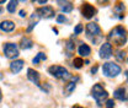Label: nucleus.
<instances>
[{"label":"nucleus","mask_w":128,"mask_h":108,"mask_svg":"<svg viewBox=\"0 0 128 108\" xmlns=\"http://www.w3.org/2000/svg\"><path fill=\"white\" fill-rule=\"evenodd\" d=\"M108 38L113 42V44L116 46H123L127 42V31L123 26H117L114 27L111 32Z\"/></svg>","instance_id":"obj_1"},{"label":"nucleus","mask_w":128,"mask_h":108,"mask_svg":"<svg viewBox=\"0 0 128 108\" xmlns=\"http://www.w3.org/2000/svg\"><path fill=\"white\" fill-rule=\"evenodd\" d=\"M91 95H92V97L95 98V101L97 102L98 106H102V105L107 101V97H108V93L104 89V86H102L101 84L94 85V87H92V90H91Z\"/></svg>","instance_id":"obj_2"},{"label":"nucleus","mask_w":128,"mask_h":108,"mask_svg":"<svg viewBox=\"0 0 128 108\" xmlns=\"http://www.w3.org/2000/svg\"><path fill=\"white\" fill-rule=\"evenodd\" d=\"M49 74L56 79H60V80H68L70 77V74L69 71L64 68V66H60V65H52L49 69H48Z\"/></svg>","instance_id":"obj_3"},{"label":"nucleus","mask_w":128,"mask_h":108,"mask_svg":"<svg viewBox=\"0 0 128 108\" xmlns=\"http://www.w3.org/2000/svg\"><path fill=\"white\" fill-rule=\"evenodd\" d=\"M102 71H104V75L107 77H116L117 75L121 74L122 69L120 65L114 64V63H105L104 66H102Z\"/></svg>","instance_id":"obj_4"},{"label":"nucleus","mask_w":128,"mask_h":108,"mask_svg":"<svg viewBox=\"0 0 128 108\" xmlns=\"http://www.w3.org/2000/svg\"><path fill=\"white\" fill-rule=\"evenodd\" d=\"M2 50H4L5 57L9 58V59H15V58L18 57V54H20L18 47H17V44H15V43H5Z\"/></svg>","instance_id":"obj_5"},{"label":"nucleus","mask_w":128,"mask_h":108,"mask_svg":"<svg viewBox=\"0 0 128 108\" xmlns=\"http://www.w3.org/2000/svg\"><path fill=\"white\" fill-rule=\"evenodd\" d=\"M85 31H86V36L89 38H92V39H94V37H96V36H101V28H100V26L94 23V22L88 23L86 27H85Z\"/></svg>","instance_id":"obj_6"},{"label":"nucleus","mask_w":128,"mask_h":108,"mask_svg":"<svg viewBox=\"0 0 128 108\" xmlns=\"http://www.w3.org/2000/svg\"><path fill=\"white\" fill-rule=\"evenodd\" d=\"M36 15L38 17H43V18H52V17H54L56 12L52 6H43V7H40L36 10Z\"/></svg>","instance_id":"obj_7"},{"label":"nucleus","mask_w":128,"mask_h":108,"mask_svg":"<svg viewBox=\"0 0 128 108\" xmlns=\"http://www.w3.org/2000/svg\"><path fill=\"white\" fill-rule=\"evenodd\" d=\"M96 12H97L96 9L92 5H90L89 2H85V4L82 5V7H81V14H82V16H84L85 18H91V17H94Z\"/></svg>","instance_id":"obj_8"},{"label":"nucleus","mask_w":128,"mask_h":108,"mask_svg":"<svg viewBox=\"0 0 128 108\" xmlns=\"http://www.w3.org/2000/svg\"><path fill=\"white\" fill-rule=\"evenodd\" d=\"M100 57L102 59H108L112 57V44L110 43H104L100 48Z\"/></svg>","instance_id":"obj_9"},{"label":"nucleus","mask_w":128,"mask_h":108,"mask_svg":"<svg viewBox=\"0 0 128 108\" xmlns=\"http://www.w3.org/2000/svg\"><path fill=\"white\" fill-rule=\"evenodd\" d=\"M0 30L2 32H12L15 30V22L10 20H5L0 23Z\"/></svg>","instance_id":"obj_10"},{"label":"nucleus","mask_w":128,"mask_h":108,"mask_svg":"<svg viewBox=\"0 0 128 108\" xmlns=\"http://www.w3.org/2000/svg\"><path fill=\"white\" fill-rule=\"evenodd\" d=\"M27 79L33 82V84H36V85H40V74L36 71V70H33V69H27Z\"/></svg>","instance_id":"obj_11"},{"label":"nucleus","mask_w":128,"mask_h":108,"mask_svg":"<svg viewBox=\"0 0 128 108\" xmlns=\"http://www.w3.org/2000/svg\"><path fill=\"white\" fill-rule=\"evenodd\" d=\"M113 97L120 100V101H123V102H127V90L123 89V87H120L117 89L114 92H113Z\"/></svg>","instance_id":"obj_12"},{"label":"nucleus","mask_w":128,"mask_h":108,"mask_svg":"<svg viewBox=\"0 0 128 108\" xmlns=\"http://www.w3.org/2000/svg\"><path fill=\"white\" fill-rule=\"evenodd\" d=\"M24 64H25V62H24V60H21V59L15 60V62H12L11 64H10V70H11L14 74H18V73L22 70Z\"/></svg>","instance_id":"obj_13"},{"label":"nucleus","mask_w":128,"mask_h":108,"mask_svg":"<svg viewBox=\"0 0 128 108\" xmlns=\"http://www.w3.org/2000/svg\"><path fill=\"white\" fill-rule=\"evenodd\" d=\"M78 53L80 54V57H89L91 54V48L88 46V44H81L78 49Z\"/></svg>","instance_id":"obj_14"},{"label":"nucleus","mask_w":128,"mask_h":108,"mask_svg":"<svg viewBox=\"0 0 128 108\" xmlns=\"http://www.w3.org/2000/svg\"><path fill=\"white\" fill-rule=\"evenodd\" d=\"M32 46H33L32 39L27 38V37H24L21 39V42H20V48L21 49H30V48H32Z\"/></svg>","instance_id":"obj_15"},{"label":"nucleus","mask_w":128,"mask_h":108,"mask_svg":"<svg viewBox=\"0 0 128 108\" xmlns=\"http://www.w3.org/2000/svg\"><path fill=\"white\" fill-rule=\"evenodd\" d=\"M59 4H63L60 7H62V11L63 12H70L72 10H73V7H74V5L70 2V1H64V2H62V1H58Z\"/></svg>","instance_id":"obj_16"},{"label":"nucleus","mask_w":128,"mask_h":108,"mask_svg":"<svg viewBox=\"0 0 128 108\" xmlns=\"http://www.w3.org/2000/svg\"><path fill=\"white\" fill-rule=\"evenodd\" d=\"M74 50H75V44H74L72 41H68V42L65 43V52H66V55H68V57L72 55V54L74 53Z\"/></svg>","instance_id":"obj_17"},{"label":"nucleus","mask_w":128,"mask_h":108,"mask_svg":"<svg viewBox=\"0 0 128 108\" xmlns=\"http://www.w3.org/2000/svg\"><path fill=\"white\" fill-rule=\"evenodd\" d=\"M75 87H76L75 81H72V82H68V84H66V86H65V89H64V90H65L66 95H70V93L75 90Z\"/></svg>","instance_id":"obj_18"},{"label":"nucleus","mask_w":128,"mask_h":108,"mask_svg":"<svg viewBox=\"0 0 128 108\" xmlns=\"http://www.w3.org/2000/svg\"><path fill=\"white\" fill-rule=\"evenodd\" d=\"M116 58L118 62H126V58H127V52L126 50H118L117 54H116Z\"/></svg>","instance_id":"obj_19"},{"label":"nucleus","mask_w":128,"mask_h":108,"mask_svg":"<svg viewBox=\"0 0 128 108\" xmlns=\"http://www.w3.org/2000/svg\"><path fill=\"white\" fill-rule=\"evenodd\" d=\"M46 59H47L46 54L41 52V53H38V54H37V55H36V57L33 58V60H32V63H33V64H38V63L41 62V60H46Z\"/></svg>","instance_id":"obj_20"},{"label":"nucleus","mask_w":128,"mask_h":108,"mask_svg":"<svg viewBox=\"0 0 128 108\" xmlns=\"http://www.w3.org/2000/svg\"><path fill=\"white\" fill-rule=\"evenodd\" d=\"M16 6H17V1L12 0V1H9V4H8L6 9H8V11H9V12H11V14H12V12H15Z\"/></svg>","instance_id":"obj_21"},{"label":"nucleus","mask_w":128,"mask_h":108,"mask_svg":"<svg viewBox=\"0 0 128 108\" xmlns=\"http://www.w3.org/2000/svg\"><path fill=\"white\" fill-rule=\"evenodd\" d=\"M73 65H74V68L80 69V68L84 65V60H82L81 58H74V60H73Z\"/></svg>","instance_id":"obj_22"},{"label":"nucleus","mask_w":128,"mask_h":108,"mask_svg":"<svg viewBox=\"0 0 128 108\" xmlns=\"http://www.w3.org/2000/svg\"><path fill=\"white\" fill-rule=\"evenodd\" d=\"M82 31H84V26L82 25H76V27L74 28V33L75 34H80Z\"/></svg>","instance_id":"obj_23"},{"label":"nucleus","mask_w":128,"mask_h":108,"mask_svg":"<svg viewBox=\"0 0 128 108\" xmlns=\"http://www.w3.org/2000/svg\"><path fill=\"white\" fill-rule=\"evenodd\" d=\"M105 105H106V108H114V102H113V100H107Z\"/></svg>","instance_id":"obj_24"},{"label":"nucleus","mask_w":128,"mask_h":108,"mask_svg":"<svg viewBox=\"0 0 128 108\" xmlns=\"http://www.w3.org/2000/svg\"><path fill=\"white\" fill-rule=\"evenodd\" d=\"M66 21V17L64 15H58L57 16V22H59V23H62V22H65Z\"/></svg>","instance_id":"obj_25"},{"label":"nucleus","mask_w":128,"mask_h":108,"mask_svg":"<svg viewBox=\"0 0 128 108\" xmlns=\"http://www.w3.org/2000/svg\"><path fill=\"white\" fill-rule=\"evenodd\" d=\"M25 15H26V11H25V10H21V11H20V16H21V17H25Z\"/></svg>","instance_id":"obj_26"},{"label":"nucleus","mask_w":128,"mask_h":108,"mask_svg":"<svg viewBox=\"0 0 128 108\" xmlns=\"http://www.w3.org/2000/svg\"><path fill=\"white\" fill-rule=\"evenodd\" d=\"M96 71H97V66H94V68L91 69V73H92V74H95Z\"/></svg>","instance_id":"obj_27"},{"label":"nucleus","mask_w":128,"mask_h":108,"mask_svg":"<svg viewBox=\"0 0 128 108\" xmlns=\"http://www.w3.org/2000/svg\"><path fill=\"white\" fill-rule=\"evenodd\" d=\"M46 2H47L46 0H40V1H38V4H46Z\"/></svg>","instance_id":"obj_28"},{"label":"nucleus","mask_w":128,"mask_h":108,"mask_svg":"<svg viewBox=\"0 0 128 108\" xmlns=\"http://www.w3.org/2000/svg\"><path fill=\"white\" fill-rule=\"evenodd\" d=\"M1 100H2V93H1V90H0V102H1Z\"/></svg>","instance_id":"obj_29"},{"label":"nucleus","mask_w":128,"mask_h":108,"mask_svg":"<svg viewBox=\"0 0 128 108\" xmlns=\"http://www.w3.org/2000/svg\"><path fill=\"white\" fill-rule=\"evenodd\" d=\"M53 32H54V33L57 34V33H58V30H57V28H53Z\"/></svg>","instance_id":"obj_30"},{"label":"nucleus","mask_w":128,"mask_h":108,"mask_svg":"<svg viewBox=\"0 0 128 108\" xmlns=\"http://www.w3.org/2000/svg\"><path fill=\"white\" fill-rule=\"evenodd\" d=\"M4 2H5L4 0H0V4H4Z\"/></svg>","instance_id":"obj_31"},{"label":"nucleus","mask_w":128,"mask_h":108,"mask_svg":"<svg viewBox=\"0 0 128 108\" xmlns=\"http://www.w3.org/2000/svg\"><path fill=\"white\" fill-rule=\"evenodd\" d=\"M1 11H2V9H1V7H0V12H1Z\"/></svg>","instance_id":"obj_32"},{"label":"nucleus","mask_w":128,"mask_h":108,"mask_svg":"<svg viewBox=\"0 0 128 108\" xmlns=\"http://www.w3.org/2000/svg\"><path fill=\"white\" fill-rule=\"evenodd\" d=\"M76 108H84V107H76Z\"/></svg>","instance_id":"obj_33"}]
</instances>
